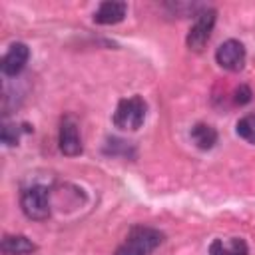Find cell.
<instances>
[{
    "label": "cell",
    "mask_w": 255,
    "mask_h": 255,
    "mask_svg": "<svg viewBox=\"0 0 255 255\" xmlns=\"http://www.w3.org/2000/svg\"><path fill=\"white\" fill-rule=\"evenodd\" d=\"M215 60L223 70L229 72H239L245 66V46L239 40H225L217 52H215Z\"/></svg>",
    "instance_id": "6"
},
{
    "label": "cell",
    "mask_w": 255,
    "mask_h": 255,
    "mask_svg": "<svg viewBox=\"0 0 255 255\" xmlns=\"http://www.w3.org/2000/svg\"><path fill=\"white\" fill-rule=\"evenodd\" d=\"M38 247L26 235H4L2 239V253L4 255H30Z\"/></svg>",
    "instance_id": "10"
},
{
    "label": "cell",
    "mask_w": 255,
    "mask_h": 255,
    "mask_svg": "<svg viewBox=\"0 0 255 255\" xmlns=\"http://www.w3.org/2000/svg\"><path fill=\"white\" fill-rule=\"evenodd\" d=\"M126 12H128V4L126 2L108 0V2H102L98 6V10L94 12V22L104 24V26L118 24V22H122L126 18Z\"/></svg>",
    "instance_id": "8"
},
{
    "label": "cell",
    "mask_w": 255,
    "mask_h": 255,
    "mask_svg": "<svg viewBox=\"0 0 255 255\" xmlns=\"http://www.w3.org/2000/svg\"><path fill=\"white\" fill-rule=\"evenodd\" d=\"M104 151L108 153V155H129V151H133V145L129 143V141H126V139H120V137H108V141H106V145H104Z\"/></svg>",
    "instance_id": "14"
},
{
    "label": "cell",
    "mask_w": 255,
    "mask_h": 255,
    "mask_svg": "<svg viewBox=\"0 0 255 255\" xmlns=\"http://www.w3.org/2000/svg\"><path fill=\"white\" fill-rule=\"evenodd\" d=\"M20 205L26 217L34 221H44L50 217V191L46 185L34 183L22 189L20 193Z\"/></svg>",
    "instance_id": "3"
},
{
    "label": "cell",
    "mask_w": 255,
    "mask_h": 255,
    "mask_svg": "<svg viewBox=\"0 0 255 255\" xmlns=\"http://www.w3.org/2000/svg\"><path fill=\"white\" fill-rule=\"evenodd\" d=\"M191 141L199 149H211L217 143V129L209 124H195L191 128Z\"/></svg>",
    "instance_id": "11"
},
{
    "label": "cell",
    "mask_w": 255,
    "mask_h": 255,
    "mask_svg": "<svg viewBox=\"0 0 255 255\" xmlns=\"http://www.w3.org/2000/svg\"><path fill=\"white\" fill-rule=\"evenodd\" d=\"M235 129H237V135H239V137H243V139L249 141V143H255V112L243 116V118L237 122Z\"/></svg>",
    "instance_id": "12"
},
{
    "label": "cell",
    "mask_w": 255,
    "mask_h": 255,
    "mask_svg": "<svg viewBox=\"0 0 255 255\" xmlns=\"http://www.w3.org/2000/svg\"><path fill=\"white\" fill-rule=\"evenodd\" d=\"M215 18H217V12H215L213 8H207V6L195 16V22H193V26L189 28L187 38H185L189 50L199 52V50L205 48V44H207V40H209V36H211V32H213Z\"/></svg>",
    "instance_id": "4"
},
{
    "label": "cell",
    "mask_w": 255,
    "mask_h": 255,
    "mask_svg": "<svg viewBox=\"0 0 255 255\" xmlns=\"http://www.w3.org/2000/svg\"><path fill=\"white\" fill-rule=\"evenodd\" d=\"M22 131H32V128L28 124H22V128L16 126V124H4L2 126V131H0V137H2V141L6 145H16Z\"/></svg>",
    "instance_id": "13"
},
{
    "label": "cell",
    "mask_w": 255,
    "mask_h": 255,
    "mask_svg": "<svg viewBox=\"0 0 255 255\" xmlns=\"http://www.w3.org/2000/svg\"><path fill=\"white\" fill-rule=\"evenodd\" d=\"M58 143L60 151L64 155H80L82 153V137H80V128L78 120L72 114H66L60 122V133H58Z\"/></svg>",
    "instance_id": "5"
},
{
    "label": "cell",
    "mask_w": 255,
    "mask_h": 255,
    "mask_svg": "<svg viewBox=\"0 0 255 255\" xmlns=\"http://www.w3.org/2000/svg\"><path fill=\"white\" fill-rule=\"evenodd\" d=\"M251 96H253L251 88H249V86H245V84H241L239 88H235L233 102H235L237 106H245V104H249V102H251Z\"/></svg>",
    "instance_id": "15"
},
{
    "label": "cell",
    "mask_w": 255,
    "mask_h": 255,
    "mask_svg": "<svg viewBox=\"0 0 255 255\" xmlns=\"http://www.w3.org/2000/svg\"><path fill=\"white\" fill-rule=\"evenodd\" d=\"M145 114H147V104L143 98L139 96H131V98H124L118 102L116 112H114V124L120 129H129L135 131L141 128V124L145 122Z\"/></svg>",
    "instance_id": "2"
},
{
    "label": "cell",
    "mask_w": 255,
    "mask_h": 255,
    "mask_svg": "<svg viewBox=\"0 0 255 255\" xmlns=\"http://www.w3.org/2000/svg\"><path fill=\"white\" fill-rule=\"evenodd\" d=\"M209 255H249V249L241 237L213 239L209 245Z\"/></svg>",
    "instance_id": "9"
},
{
    "label": "cell",
    "mask_w": 255,
    "mask_h": 255,
    "mask_svg": "<svg viewBox=\"0 0 255 255\" xmlns=\"http://www.w3.org/2000/svg\"><path fill=\"white\" fill-rule=\"evenodd\" d=\"M28 58H30V50H28L26 44H22V42L10 44V48L6 50L4 58H2V64H0L2 74L4 76H18L26 68Z\"/></svg>",
    "instance_id": "7"
},
{
    "label": "cell",
    "mask_w": 255,
    "mask_h": 255,
    "mask_svg": "<svg viewBox=\"0 0 255 255\" xmlns=\"http://www.w3.org/2000/svg\"><path fill=\"white\" fill-rule=\"evenodd\" d=\"M161 241H163L161 231L145 225H135L129 229L126 241L118 247L116 255H149L161 245Z\"/></svg>",
    "instance_id": "1"
}]
</instances>
